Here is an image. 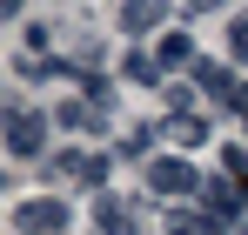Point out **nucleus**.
<instances>
[{
  "label": "nucleus",
  "instance_id": "0eeeda50",
  "mask_svg": "<svg viewBox=\"0 0 248 235\" xmlns=\"http://www.w3.org/2000/svg\"><path fill=\"white\" fill-rule=\"evenodd\" d=\"M168 20V0H121V34H148Z\"/></svg>",
  "mask_w": 248,
  "mask_h": 235
},
{
  "label": "nucleus",
  "instance_id": "39448f33",
  "mask_svg": "<svg viewBox=\"0 0 248 235\" xmlns=\"http://www.w3.org/2000/svg\"><path fill=\"white\" fill-rule=\"evenodd\" d=\"M61 182H108V155H87V148H54L47 161Z\"/></svg>",
  "mask_w": 248,
  "mask_h": 235
},
{
  "label": "nucleus",
  "instance_id": "6e6552de",
  "mask_svg": "<svg viewBox=\"0 0 248 235\" xmlns=\"http://www.w3.org/2000/svg\"><path fill=\"white\" fill-rule=\"evenodd\" d=\"M195 61H202V54H195V40L188 34H161V47H155V67H195Z\"/></svg>",
  "mask_w": 248,
  "mask_h": 235
},
{
  "label": "nucleus",
  "instance_id": "1a4fd4ad",
  "mask_svg": "<svg viewBox=\"0 0 248 235\" xmlns=\"http://www.w3.org/2000/svg\"><path fill=\"white\" fill-rule=\"evenodd\" d=\"M168 141H181V148H202V141H208V121H202V115H174V121H168Z\"/></svg>",
  "mask_w": 248,
  "mask_h": 235
},
{
  "label": "nucleus",
  "instance_id": "9b49d317",
  "mask_svg": "<svg viewBox=\"0 0 248 235\" xmlns=\"http://www.w3.org/2000/svg\"><path fill=\"white\" fill-rule=\"evenodd\" d=\"M168 235H221L215 222H195V215H168Z\"/></svg>",
  "mask_w": 248,
  "mask_h": 235
},
{
  "label": "nucleus",
  "instance_id": "423d86ee",
  "mask_svg": "<svg viewBox=\"0 0 248 235\" xmlns=\"http://www.w3.org/2000/svg\"><path fill=\"white\" fill-rule=\"evenodd\" d=\"M94 229H101V235H134L141 222H134V208H127L121 195H101V201H94Z\"/></svg>",
  "mask_w": 248,
  "mask_h": 235
},
{
  "label": "nucleus",
  "instance_id": "f03ea898",
  "mask_svg": "<svg viewBox=\"0 0 248 235\" xmlns=\"http://www.w3.org/2000/svg\"><path fill=\"white\" fill-rule=\"evenodd\" d=\"M47 128H54V121H47L41 108L7 101V155H14V161H34V155L47 148Z\"/></svg>",
  "mask_w": 248,
  "mask_h": 235
},
{
  "label": "nucleus",
  "instance_id": "7ed1b4c3",
  "mask_svg": "<svg viewBox=\"0 0 248 235\" xmlns=\"http://www.w3.org/2000/svg\"><path fill=\"white\" fill-rule=\"evenodd\" d=\"M148 188H155V195H195V188H208V182L181 155H161V161H148Z\"/></svg>",
  "mask_w": 248,
  "mask_h": 235
},
{
  "label": "nucleus",
  "instance_id": "20e7f679",
  "mask_svg": "<svg viewBox=\"0 0 248 235\" xmlns=\"http://www.w3.org/2000/svg\"><path fill=\"white\" fill-rule=\"evenodd\" d=\"M14 229H20V235H34V229H54V235H61V229H67V201H61V195H54V201H47V195L20 201V208H14Z\"/></svg>",
  "mask_w": 248,
  "mask_h": 235
},
{
  "label": "nucleus",
  "instance_id": "f257e3e1",
  "mask_svg": "<svg viewBox=\"0 0 248 235\" xmlns=\"http://www.w3.org/2000/svg\"><path fill=\"white\" fill-rule=\"evenodd\" d=\"M188 74H195V87H202L215 108H228V115H248V87H242V74H235V61H208V54H202Z\"/></svg>",
  "mask_w": 248,
  "mask_h": 235
},
{
  "label": "nucleus",
  "instance_id": "f8f14e48",
  "mask_svg": "<svg viewBox=\"0 0 248 235\" xmlns=\"http://www.w3.org/2000/svg\"><path fill=\"white\" fill-rule=\"evenodd\" d=\"M188 7H195V14H208V7H228V0H188Z\"/></svg>",
  "mask_w": 248,
  "mask_h": 235
},
{
  "label": "nucleus",
  "instance_id": "9d476101",
  "mask_svg": "<svg viewBox=\"0 0 248 235\" xmlns=\"http://www.w3.org/2000/svg\"><path fill=\"white\" fill-rule=\"evenodd\" d=\"M228 61H235V67H248V14H235V20H228Z\"/></svg>",
  "mask_w": 248,
  "mask_h": 235
}]
</instances>
